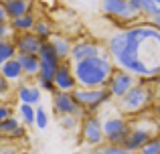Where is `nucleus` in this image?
<instances>
[{
    "label": "nucleus",
    "instance_id": "8",
    "mask_svg": "<svg viewBox=\"0 0 160 154\" xmlns=\"http://www.w3.org/2000/svg\"><path fill=\"white\" fill-rule=\"evenodd\" d=\"M79 136L81 142L91 148H102L103 144V130H102V118L98 114H87L79 122Z\"/></svg>",
    "mask_w": 160,
    "mask_h": 154
},
{
    "label": "nucleus",
    "instance_id": "20",
    "mask_svg": "<svg viewBox=\"0 0 160 154\" xmlns=\"http://www.w3.org/2000/svg\"><path fill=\"white\" fill-rule=\"evenodd\" d=\"M0 73H2V77L6 79L8 83H18L20 79H22V71H20V65L16 59H10L6 61V63H2V69H0Z\"/></svg>",
    "mask_w": 160,
    "mask_h": 154
},
{
    "label": "nucleus",
    "instance_id": "19",
    "mask_svg": "<svg viewBox=\"0 0 160 154\" xmlns=\"http://www.w3.org/2000/svg\"><path fill=\"white\" fill-rule=\"evenodd\" d=\"M32 35L39 37L43 43H47V41L55 35L53 22L49 18H45V16H39V18H37V22H35V28H32Z\"/></svg>",
    "mask_w": 160,
    "mask_h": 154
},
{
    "label": "nucleus",
    "instance_id": "6",
    "mask_svg": "<svg viewBox=\"0 0 160 154\" xmlns=\"http://www.w3.org/2000/svg\"><path fill=\"white\" fill-rule=\"evenodd\" d=\"M99 8L109 20H113V24H126L124 28L132 27V22H138L142 18L130 10L128 0H99Z\"/></svg>",
    "mask_w": 160,
    "mask_h": 154
},
{
    "label": "nucleus",
    "instance_id": "25",
    "mask_svg": "<svg viewBox=\"0 0 160 154\" xmlns=\"http://www.w3.org/2000/svg\"><path fill=\"white\" fill-rule=\"evenodd\" d=\"M35 126L39 128V130H45V128L49 126V118H47V112L43 110V107H35Z\"/></svg>",
    "mask_w": 160,
    "mask_h": 154
},
{
    "label": "nucleus",
    "instance_id": "18",
    "mask_svg": "<svg viewBox=\"0 0 160 154\" xmlns=\"http://www.w3.org/2000/svg\"><path fill=\"white\" fill-rule=\"evenodd\" d=\"M37 18H39V16H37L35 12H31V14L18 16V18H14V20H8V24H10L14 35H24V32H32Z\"/></svg>",
    "mask_w": 160,
    "mask_h": 154
},
{
    "label": "nucleus",
    "instance_id": "26",
    "mask_svg": "<svg viewBox=\"0 0 160 154\" xmlns=\"http://www.w3.org/2000/svg\"><path fill=\"white\" fill-rule=\"evenodd\" d=\"M79 122L81 120L75 118V116H63V118H59V124H61L63 130H75V128H79Z\"/></svg>",
    "mask_w": 160,
    "mask_h": 154
},
{
    "label": "nucleus",
    "instance_id": "2",
    "mask_svg": "<svg viewBox=\"0 0 160 154\" xmlns=\"http://www.w3.org/2000/svg\"><path fill=\"white\" fill-rule=\"evenodd\" d=\"M113 73V65L109 61L108 51L99 57H91L81 63L73 65V75L77 81V87H87V89H95V87H106L109 77Z\"/></svg>",
    "mask_w": 160,
    "mask_h": 154
},
{
    "label": "nucleus",
    "instance_id": "4",
    "mask_svg": "<svg viewBox=\"0 0 160 154\" xmlns=\"http://www.w3.org/2000/svg\"><path fill=\"white\" fill-rule=\"evenodd\" d=\"M156 134H158V130H156V124H154V118H146V120L140 118L136 122H130V132L126 136V140L122 142V148L130 154H136Z\"/></svg>",
    "mask_w": 160,
    "mask_h": 154
},
{
    "label": "nucleus",
    "instance_id": "29",
    "mask_svg": "<svg viewBox=\"0 0 160 154\" xmlns=\"http://www.w3.org/2000/svg\"><path fill=\"white\" fill-rule=\"evenodd\" d=\"M27 138V126H22V124H20L18 128H16L14 132H12L10 136H8L6 140H10V142H16V140H24Z\"/></svg>",
    "mask_w": 160,
    "mask_h": 154
},
{
    "label": "nucleus",
    "instance_id": "30",
    "mask_svg": "<svg viewBox=\"0 0 160 154\" xmlns=\"http://www.w3.org/2000/svg\"><path fill=\"white\" fill-rule=\"evenodd\" d=\"M10 93H12V85L2 77V73H0V99H2V97H8Z\"/></svg>",
    "mask_w": 160,
    "mask_h": 154
},
{
    "label": "nucleus",
    "instance_id": "27",
    "mask_svg": "<svg viewBox=\"0 0 160 154\" xmlns=\"http://www.w3.org/2000/svg\"><path fill=\"white\" fill-rule=\"evenodd\" d=\"M35 79H37V87H39L41 91H47V93H51V95L57 91V89H55V83H53V81L43 79V77H35Z\"/></svg>",
    "mask_w": 160,
    "mask_h": 154
},
{
    "label": "nucleus",
    "instance_id": "15",
    "mask_svg": "<svg viewBox=\"0 0 160 154\" xmlns=\"http://www.w3.org/2000/svg\"><path fill=\"white\" fill-rule=\"evenodd\" d=\"M16 97H18L20 103H27V106H39L41 97H43V91L37 85H31V83H20L18 89H16Z\"/></svg>",
    "mask_w": 160,
    "mask_h": 154
},
{
    "label": "nucleus",
    "instance_id": "23",
    "mask_svg": "<svg viewBox=\"0 0 160 154\" xmlns=\"http://www.w3.org/2000/svg\"><path fill=\"white\" fill-rule=\"evenodd\" d=\"M16 57V49L12 45V41H0V61L6 63V61L14 59Z\"/></svg>",
    "mask_w": 160,
    "mask_h": 154
},
{
    "label": "nucleus",
    "instance_id": "38",
    "mask_svg": "<svg viewBox=\"0 0 160 154\" xmlns=\"http://www.w3.org/2000/svg\"><path fill=\"white\" fill-rule=\"evenodd\" d=\"M6 142V138H4V136H0V144H4Z\"/></svg>",
    "mask_w": 160,
    "mask_h": 154
},
{
    "label": "nucleus",
    "instance_id": "37",
    "mask_svg": "<svg viewBox=\"0 0 160 154\" xmlns=\"http://www.w3.org/2000/svg\"><path fill=\"white\" fill-rule=\"evenodd\" d=\"M154 124H156V130H158V134H160V118H154Z\"/></svg>",
    "mask_w": 160,
    "mask_h": 154
},
{
    "label": "nucleus",
    "instance_id": "11",
    "mask_svg": "<svg viewBox=\"0 0 160 154\" xmlns=\"http://www.w3.org/2000/svg\"><path fill=\"white\" fill-rule=\"evenodd\" d=\"M138 83V79L132 75V73H128V71H122V69H116L113 67V73H112V77H109V81H108V91L112 93V97H116V99H120V97H124L126 93H128L130 89H132L134 85Z\"/></svg>",
    "mask_w": 160,
    "mask_h": 154
},
{
    "label": "nucleus",
    "instance_id": "1",
    "mask_svg": "<svg viewBox=\"0 0 160 154\" xmlns=\"http://www.w3.org/2000/svg\"><path fill=\"white\" fill-rule=\"evenodd\" d=\"M106 51L113 67L136 79L160 75V28L150 22H136L118 31L108 39Z\"/></svg>",
    "mask_w": 160,
    "mask_h": 154
},
{
    "label": "nucleus",
    "instance_id": "33",
    "mask_svg": "<svg viewBox=\"0 0 160 154\" xmlns=\"http://www.w3.org/2000/svg\"><path fill=\"white\" fill-rule=\"evenodd\" d=\"M0 154H22L20 150H16V148H2Z\"/></svg>",
    "mask_w": 160,
    "mask_h": 154
},
{
    "label": "nucleus",
    "instance_id": "22",
    "mask_svg": "<svg viewBox=\"0 0 160 154\" xmlns=\"http://www.w3.org/2000/svg\"><path fill=\"white\" fill-rule=\"evenodd\" d=\"M18 126H20V120L16 118V116H10V118H6L4 122H0V136L8 138V136H10Z\"/></svg>",
    "mask_w": 160,
    "mask_h": 154
},
{
    "label": "nucleus",
    "instance_id": "16",
    "mask_svg": "<svg viewBox=\"0 0 160 154\" xmlns=\"http://www.w3.org/2000/svg\"><path fill=\"white\" fill-rule=\"evenodd\" d=\"M20 65V71H22V77L27 79H35L41 71V61L39 55H16L14 57Z\"/></svg>",
    "mask_w": 160,
    "mask_h": 154
},
{
    "label": "nucleus",
    "instance_id": "34",
    "mask_svg": "<svg viewBox=\"0 0 160 154\" xmlns=\"http://www.w3.org/2000/svg\"><path fill=\"white\" fill-rule=\"evenodd\" d=\"M8 20V16H6V12H4V6L0 4V22H6Z\"/></svg>",
    "mask_w": 160,
    "mask_h": 154
},
{
    "label": "nucleus",
    "instance_id": "7",
    "mask_svg": "<svg viewBox=\"0 0 160 154\" xmlns=\"http://www.w3.org/2000/svg\"><path fill=\"white\" fill-rule=\"evenodd\" d=\"M102 130H103V142L109 146H122L130 132V122L124 116H108L102 120Z\"/></svg>",
    "mask_w": 160,
    "mask_h": 154
},
{
    "label": "nucleus",
    "instance_id": "9",
    "mask_svg": "<svg viewBox=\"0 0 160 154\" xmlns=\"http://www.w3.org/2000/svg\"><path fill=\"white\" fill-rule=\"evenodd\" d=\"M53 112L57 118H63V116H75V118H85V112L77 106V102L73 99L71 93H63V91H55L53 93Z\"/></svg>",
    "mask_w": 160,
    "mask_h": 154
},
{
    "label": "nucleus",
    "instance_id": "39",
    "mask_svg": "<svg viewBox=\"0 0 160 154\" xmlns=\"http://www.w3.org/2000/svg\"><path fill=\"white\" fill-rule=\"evenodd\" d=\"M154 2H156V4H158V6H160V0H154Z\"/></svg>",
    "mask_w": 160,
    "mask_h": 154
},
{
    "label": "nucleus",
    "instance_id": "40",
    "mask_svg": "<svg viewBox=\"0 0 160 154\" xmlns=\"http://www.w3.org/2000/svg\"><path fill=\"white\" fill-rule=\"evenodd\" d=\"M0 69H2V61H0Z\"/></svg>",
    "mask_w": 160,
    "mask_h": 154
},
{
    "label": "nucleus",
    "instance_id": "14",
    "mask_svg": "<svg viewBox=\"0 0 160 154\" xmlns=\"http://www.w3.org/2000/svg\"><path fill=\"white\" fill-rule=\"evenodd\" d=\"M0 4L4 6L8 20H14L18 16L35 12V0H0Z\"/></svg>",
    "mask_w": 160,
    "mask_h": 154
},
{
    "label": "nucleus",
    "instance_id": "24",
    "mask_svg": "<svg viewBox=\"0 0 160 154\" xmlns=\"http://www.w3.org/2000/svg\"><path fill=\"white\" fill-rule=\"evenodd\" d=\"M136 154H160V134H156L154 138H150Z\"/></svg>",
    "mask_w": 160,
    "mask_h": 154
},
{
    "label": "nucleus",
    "instance_id": "28",
    "mask_svg": "<svg viewBox=\"0 0 160 154\" xmlns=\"http://www.w3.org/2000/svg\"><path fill=\"white\" fill-rule=\"evenodd\" d=\"M12 37H14V32H12L8 20L6 22H0V41H12Z\"/></svg>",
    "mask_w": 160,
    "mask_h": 154
},
{
    "label": "nucleus",
    "instance_id": "32",
    "mask_svg": "<svg viewBox=\"0 0 160 154\" xmlns=\"http://www.w3.org/2000/svg\"><path fill=\"white\" fill-rule=\"evenodd\" d=\"M102 150H103V154H130V152H126L122 146H109V144H103Z\"/></svg>",
    "mask_w": 160,
    "mask_h": 154
},
{
    "label": "nucleus",
    "instance_id": "5",
    "mask_svg": "<svg viewBox=\"0 0 160 154\" xmlns=\"http://www.w3.org/2000/svg\"><path fill=\"white\" fill-rule=\"evenodd\" d=\"M71 95L85 114H98V110H102L106 103L112 102V93L108 91V87H95V89L77 87Z\"/></svg>",
    "mask_w": 160,
    "mask_h": 154
},
{
    "label": "nucleus",
    "instance_id": "31",
    "mask_svg": "<svg viewBox=\"0 0 160 154\" xmlns=\"http://www.w3.org/2000/svg\"><path fill=\"white\" fill-rule=\"evenodd\" d=\"M10 116H14V114H12V107L8 106V103L0 102V122H4V120L10 118Z\"/></svg>",
    "mask_w": 160,
    "mask_h": 154
},
{
    "label": "nucleus",
    "instance_id": "17",
    "mask_svg": "<svg viewBox=\"0 0 160 154\" xmlns=\"http://www.w3.org/2000/svg\"><path fill=\"white\" fill-rule=\"evenodd\" d=\"M49 45L53 47V51H55V55L59 57V61H67L69 59V55H71V47H73V41L69 39V37H65V35H55L49 39Z\"/></svg>",
    "mask_w": 160,
    "mask_h": 154
},
{
    "label": "nucleus",
    "instance_id": "21",
    "mask_svg": "<svg viewBox=\"0 0 160 154\" xmlns=\"http://www.w3.org/2000/svg\"><path fill=\"white\" fill-rule=\"evenodd\" d=\"M18 114H20V122H22V126H35V107H32V106L20 103V106H18Z\"/></svg>",
    "mask_w": 160,
    "mask_h": 154
},
{
    "label": "nucleus",
    "instance_id": "3",
    "mask_svg": "<svg viewBox=\"0 0 160 154\" xmlns=\"http://www.w3.org/2000/svg\"><path fill=\"white\" fill-rule=\"evenodd\" d=\"M154 106V87L138 81L124 97H120V112L124 116H142Z\"/></svg>",
    "mask_w": 160,
    "mask_h": 154
},
{
    "label": "nucleus",
    "instance_id": "12",
    "mask_svg": "<svg viewBox=\"0 0 160 154\" xmlns=\"http://www.w3.org/2000/svg\"><path fill=\"white\" fill-rule=\"evenodd\" d=\"M53 83H55V89L63 91V93H73L77 89V81H75V75H73V65L69 61H63L59 65V69L55 71Z\"/></svg>",
    "mask_w": 160,
    "mask_h": 154
},
{
    "label": "nucleus",
    "instance_id": "10",
    "mask_svg": "<svg viewBox=\"0 0 160 154\" xmlns=\"http://www.w3.org/2000/svg\"><path fill=\"white\" fill-rule=\"evenodd\" d=\"M103 53H106V47H103L102 43L85 39V41L73 43L69 59H71V65H75V63H81V61H85V59H91V57H99V55H103Z\"/></svg>",
    "mask_w": 160,
    "mask_h": 154
},
{
    "label": "nucleus",
    "instance_id": "36",
    "mask_svg": "<svg viewBox=\"0 0 160 154\" xmlns=\"http://www.w3.org/2000/svg\"><path fill=\"white\" fill-rule=\"evenodd\" d=\"M89 154H103V150H102V148H93Z\"/></svg>",
    "mask_w": 160,
    "mask_h": 154
},
{
    "label": "nucleus",
    "instance_id": "35",
    "mask_svg": "<svg viewBox=\"0 0 160 154\" xmlns=\"http://www.w3.org/2000/svg\"><path fill=\"white\" fill-rule=\"evenodd\" d=\"M154 102H158V103H160V85L156 87V89H154Z\"/></svg>",
    "mask_w": 160,
    "mask_h": 154
},
{
    "label": "nucleus",
    "instance_id": "13",
    "mask_svg": "<svg viewBox=\"0 0 160 154\" xmlns=\"http://www.w3.org/2000/svg\"><path fill=\"white\" fill-rule=\"evenodd\" d=\"M12 45L16 49V55H39V49L43 41L35 37L32 32H24V35H14L12 37Z\"/></svg>",
    "mask_w": 160,
    "mask_h": 154
}]
</instances>
